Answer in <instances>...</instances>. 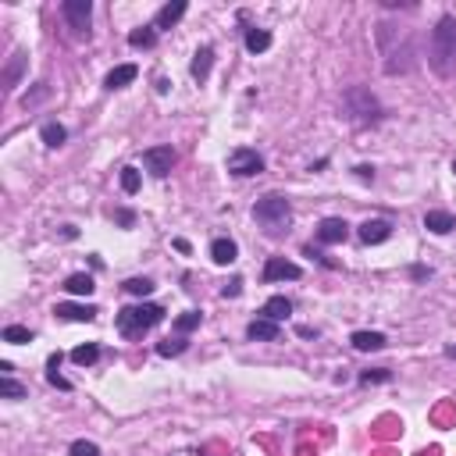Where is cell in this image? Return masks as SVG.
Returning <instances> with one entry per match:
<instances>
[{"instance_id": "cell-38", "label": "cell", "mask_w": 456, "mask_h": 456, "mask_svg": "<svg viewBox=\"0 0 456 456\" xmlns=\"http://www.w3.org/2000/svg\"><path fill=\"white\" fill-rule=\"evenodd\" d=\"M446 356H453V360H456V346H446Z\"/></svg>"}, {"instance_id": "cell-19", "label": "cell", "mask_w": 456, "mask_h": 456, "mask_svg": "<svg viewBox=\"0 0 456 456\" xmlns=\"http://www.w3.org/2000/svg\"><path fill=\"white\" fill-rule=\"evenodd\" d=\"M210 65H214V50H210V47H200L196 50V57H193V65H189V72H193V79H207L210 75Z\"/></svg>"}, {"instance_id": "cell-23", "label": "cell", "mask_w": 456, "mask_h": 456, "mask_svg": "<svg viewBox=\"0 0 456 456\" xmlns=\"http://www.w3.org/2000/svg\"><path fill=\"white\" fill-rule=\"evenodd\" d=\"M129 43L132 47H154L157 43V33H154V25H143V29H132V33H129Z\"/></svg>"}, {"instance_id": "cell-3", "label": "cell", "mask_w": 456, "mask_h": 456, "mask_svg": "<svg viewBox=\"0 0 456 456\" xmlns=\"http://www.w3.org/2000/svg\"><path fill=\"white\" fill-rule=\"evenodd\" d=\"M289 200L285 196H278V193H267V196H260L257 200V207H253V218L267 228V232H278L285 221H289Z\"/></svg>"}, {"instance_id": "cell-21", "label": "cell", "mask_w": 456, "mask_h": 456, "mask_svg": "<svg viewBox=\"0 0 456 456\" xmlns=\"http://www.w3.org/2000/svg\"><path fill=\"white\" fill-rule=\"evenodd\" d=\"M40 136H43V143H47L50 150H57L61 143H65V139H68V132H65V125H57V121H47V125H43V132H40Z\"/></svg>"}, {"instance_id": "cell-33", "label": "cell", "mask_w": 456, "mask_h": 456, "mask_svg": "<svg viewBox=\"0 0 456 456\" xmlns=\"http://www.w3.org/2000/svg\"><path fill=\"white\" fill-rule=\"evenodd\" d=\"M388 378H392V375H388L385 368H371V371H363V375H360L363 385H378V382H388Z\"/></svg>"}, {"instance_id": "cell-7", "label": "cell", "mask_w": 456, "mask_h": 456, "mask_svg": "<svg viewBox=\"0 0 456 456\" xmlns=\"http://www.w3.org/2000/svg\"><path fill=\"white\" fill-rule=\"evenodd\" d=\"M143 164H146L150 175L164 178V175L175 168V150H171V146H150L146 154H143Z\"/></svg>"}, {"instance_id": "cell-27", "label": "cell", "mask_w": 456, "mask_h": 456, "mask_svg": "<svg viewBox=\"0 0 456 456\" xmlns=\"http://www.w3.org/2000/svg\"><path fill=\"white\" fill-rule=\"evenodd\" d=\"M121 189H125L129 196L139 193V171L136 168H121Z\"/></svg>"}, {"instance_id": "cell-22", "label": "cell", "mask_w": 456, "mask_h": 456, "mask_svg": "<svg viewBox=\"0 0 456 456\" xmlns=\"http://www.w3.org/2000/svg\"><path fill=\"white\" fill-rule=\"evenodd\" d=\"M65 289H68L72 296H89V292H93L97 285H93V278H89V275H68Z\"/></svg>"}, {"instance_id": "cell-20", "label": "cell", "mask_w": 456, "mask_h": 456, "mask_svg": "<svg viewBox=\"0 0 456 456\" xmlns=\"http://www.w3.org/2000/svg\"><path fill=\"white\" fill-rule=\"evenodd\" d=\"M271 47V33L267 29H246V50L250 54H264Z\"/></svg>"}, {"instance_id": "cell-15", "label": "cell", "mask_w": 456, "mask_h": 456, "mask_svg": "<svg viewBox=\"0 0 456 456\" xmlns=\"http://www.w3.org/2000/svg\"><path fill=\"white\" fill-rule=\"evenodd\" d=\"M260 314H264L267 321H275V324H278V321H285V317L292 314V303H289L285 296H271V299L264 303V310H260Z\"/></svg>"}, {"instance_id": "cell-30", "label": "cell", "mask_w": 456, "mask_h": 456, "mask_svg": "<svg viewBox=\"0 0 456 456\" xmlns=\"http://www.w3.org/2000/svg\"><path fill=\"white\" fill-rule=\"evenodd\" d=\"M22 65H25V54L18 50L15 57H11V65H8V75H4V82H8V89L18 82V72H22Z\"/></svg>"}, {"instance_id": "cell-17", "label": "cell", "mask_w": 456, "mask_h": 456, "mask_svg": "<svg viewBox=\"0 0 456 456\" xmlns=\"http://www.w3.org/2000/svg\"><path fill=\"white\" fill-rule=\"evenodd\" d=\"M182 15H186V0H175V4H164L154 18V29H171Z\"/></svg>"}, {"instance_id": "cell-26", "label": "cell", "mask_w": 456, "mask_h": 456, "mask_svg": "<svg viewBox=\"0 0 456 456\" xmlns=\"http://www.w3.org/2000/svg\"><path fill=\"white\" fill-rule=\"evenodd\" d=\"M4 343H11V346L33 343V331H29V328H22V324H8V328H4Z\"/></svg>"}, {"instance_id": "cell-28", "label": "cell", "mask_w": 456, "mask_h": 456, "mask_svg": "<svg viewBox=\"0 0 456 456\" xmlns=\"http://www.w3.org/2000/svg\"><path fill=\"white\" fill-rule=\"evenodd\" d=\"M157 353H161V356H178V353H186V339H164V343H157Z\"/></svg>"}, {"instance_id": "cell-34", "label": "cell", "mask_w": 456, "mask_h": 456, "mask_svg": "<svg viewBox=\"0 0 456 456\" xmlns=\"http://www.w3.org/2000/svg\"><path fill=\"white\" fill-rule=\"evenodd\" d=\"M114 221H118V225H125V228H129V225L136 221V214H132V210H114Z\"/></svg>"}, {"instance_id": "cell-1", "label": "cell", "mask_w": 456, "mask_h": 456, "mask_svg": "<svg viewBox=\"0 0 456 456\" xmlns=\"http://www.w3.org/2000/svg\"><path fill=\"white\" fill-rule=\"evenodd\" d=\"M428 65H432L439 75H453V72H456V18H453V15L439 18V25L432 29Z\"/></svg>"}, {"instance_id": "cell-8", "label": "cell", "mask_w": 456, "mask_h": 456, "mask_svg": "<svg viewBox=\"0 0 456 456\" xmlns=\"http://www.w3.org/2000/svg\"><path fill=\"white\" fill-rule=\"evenodd\" d=\"M299 275H303V267L285 260V257H271L264 264V282H296Z\"/></svg>"}, {"instance_id": "cell-18", "label": "cell", "mask_w": 456, "mask_h": 456, "mask_svg": "<svg viewBox=\"0 0 456 456\" xmlns=\"http://www.w3.org/2000/svg\"><path fill=\"white\" fill-rule=\"evenodd\" d=\"M136 75H139L136 65H118V68L104 79V86H107V89H125L129 82H136Z\"/></svg>"}, {"instance_id": "cell-9", "label": "cell", "mask_w": 456, "mask_h": 456, "mask_svg": "<svg viewBox=\"0 0 456 456\" xmlns=\"http://www.w3.org/2000/svg\"><path fill=\"white\" fill-rule=\"evenodd\" d=\"M317 239L328 242V246H339V242L349 239V225H346L343 218H324V221L317 225Z\"/></svg>"}, {"instance_id": "cell-16", "label": "cell", "mask_w": 456, "mask_h": 456, "mask_svg": "<svg viewBox=\"0 0 456 456\" xmlns=\"http://www.w3.org/2000/svg\"><path fill=\"white\" fill-rule=\"evenodd\" d=\"M360 353H371V349H385V336H382V331H353V339H349Z\"/></svg>"}, {"instance_id": "cell-36", "label": "cell", "mask_w": 456, "mask_h": 456, "mask_svg": "<svg viewBox=\"0 0 456 456\" xmlns=\"http://www.w3.org/2000/svg\"><path fill=\"white\" fill-rule=\"evenodd\" d=\"M242 292V278H232L228 285H225V296H239Z\"/></svg>"}, {"instance_id": "cell-11", "label": "cell", "mask_w": 456, "mask_h": 456, "mask_svg": "<svg viewBox=\"0 0 456 456\" xmlns=\"http://www.w3.org/2000/svg\"><path fill=\"white\" fill-rule=\"evenodd\" d=\"M356 235H360V242H368V246H378V242H385L392 235V225L388 221H363Z\"/></svg>"}, {"instance_id": "cell-14", "label": "cell", "mask_w": 456, "mask_h": 456, "mask_svg": "<svg viewBox=\"0 0 456 456\" xmlns=\"http://www.w3.org/2000/svg\"><path fill=\"white\" fill-rule=\"evenodd\" d=\"M235 257H239V246H235L232 239H214V242H210V260H214V264L228 267Z\"/></svg>"}, {"instance_id": "cell-10", "label": "cell", "mask_w": 456, "mask_h": 456, "mask_svg": "<svg viewBox=\"0 0 456 456\" xmlns=\"http://www.w3.org/2000/svg\"><path fill=\"white\" fill-rule=\"evenodd\" d=\"M54 314L65 317V321H93L100 310L93 307V303H57Z\"/></svg>"}, {"instance_id": "cell-2", "label": "cell", "mask_w": 456, "mask_h": 456, "mask_svg": "<svg viewBox=\"0 0 456 456\" xmlns=\"http://www.w3.org/2000/svg\"><path fill=\"white\" fill-rule=\"evenodd\" d=\"M164 321V307H157V303H143V307H125V310H118V331L121 336H143V331H150L154 324Z\"/></svg>"}, {"instance_id": "cell-29", "label": "cell", "mask_w": 456, "mask_h": 456, "mask_svg": "<svg viewBox=\"0 0 456 456\" xmlns=\"http://www.w3.org/2000/svg\"><path fill=\"white\" fill-rule=\"evenodd\" d=\"M125 292H132V296H150V292H154V282H150V278H129V282H125Z\"/></svg>"}, {"instance_id": "cell-6", "label": "cell", "mask_w": 456, "mask_h": 456, "mask_svg": "<svg viewBox=\"0 0 456 456\" xmlns=\"http://www.w3.org/2000/svg\"><path fill=\"white\" fill-rule=\"evenodd\" d=\"M61 11H65V18H68V25L75 29V33L82 36H89V18H93V4L89 0H65L61 4Z\"/></svg>"}, {"instance_id": "cell-24", "label": "cell", "mask_w": 456, "mask_h": 456, "mask_svg": "<svg viewBox=\"0 0 456 456\" xmlns=\"http://www.w3.org/2000/svg\"><path fill=\"white\" fill-rule=\"evenodd\" d=\"M97 356H100V346H97V343H86V346H75V349H72V360L82 363V368H86V363H97Z\"/></svg>"}, {"instance_id": "cell-39", "label": "cell", "mask_w": 456, "mask_h": 456, "mask_svg": "<svg viewBox=\"0 0 456 456\" xmlns=\"http://www.w3.org/2000/svg\"><path fill=\"white\" fill-rule=\"evenodd\" d=\"M453 171H456V161H453Z\"/></svg>"}, {"instance_id": "cell-4", "label": "cell", "mask_w": 456, "mask_h": 456, "mask_svg": "<svg viewBox=\"0 0 456 456\" xmlns=\"http://www.w3.org/2000/svg\"><path fill=\"white\" fill-rule=\"evenodd\" d=\"M228 171L239 175V178L260 175L264 171V157L257 154V150H250V146H239V150H232V154H228Z\"/></svg>"}, {"instance_id": "cell-37", "label": "cell", "mask_w": 456, "mask_h": 456, "mask_svg": "<svg viewBox=\"0 0 456 456\" xmlns=\"http://www.w3.org/2000/svg\"><path fill=\"white\" fill-rule=\"evenodd\" d=\"M356 178H363V182H371V178H375V168H368V164H360V168H356Z\"/></svg>"}, {"instance_id": "cell-12", "label": "cell", "mask_w": 456, "mask_h": 456, "mask_svg": "<svg viewBox=\"0 0 456 456\" xmlns=\"http://www.w3.org/2000/svg\"><path fill=\"white\" fill-rule=\"evenodd\" d=\"M246 336H250V339H257V343H275V339L282 336V328H278L275 321H267V317H257V321H250Z\"/></svg>"}, {"instance_id": "cell-32", "label": "cell", "mask_w": 456, "mask_h": 456, "mask_svg": "<svg viewBox=\"0 0 456 456\" xmlns=\"http://www.w3.org/2000/svg\"><path fill=\"white\" fill-rule=\"evenodd\" d=\"M0 396H8V400H22L25 396V388L11 378H0Z\"/></svg>"}, {"instance_id": "cell-31", "label": "cell", "mask_w": 456, "mask_h": 456, "mask_svg": "<svg viewBox=\"0 0 456 456\" xmlns=\"http://www.w3.org/2000/svg\"><path fill=\"white\" fill-rule=\"evenodd\" d=\"M72 456H100V446L97 442H86V439H79V442H72V449H68Z\"/></svg>"}, {"instance_id": "cell-5", "label": "cell", "mask_w": 456, "mask_h": 456, "mask_svg": "<svg viewBox=\"0 0 456 456\" xmlns=\"http://www.w3.org/2000/svg\"><path fill=\"white\" fill-rule=\"evenodd\" d=\"M346 107H349V114H353L356 121H378V114H382L378 100L368 93V89H360V86L346 93Z\"/></svg>"}, {"instance_id": "cell-13", "label": "cell", "mask_w": 456, "mask_h": 456, "mask_svg": "<svg viewBox=\"0 0 456 456\" xmlns=\"http://www.w3.org/2000/svg\"><path fill=\"white\" fill-rule=\"evenodd\" d=\"M424 228L435 232V235H449L456 228V218L449 210H428V214H424Z\"/></svg>"}, {"instance_id": "cell-25", "label": "cell", "mask_w": 456, "mask_h": 456, "mask_svg": "<svg viewBox=\"0 0 456 456\" xmlns=\"http://www.w3.org/2000/svg\"><path fill=\"white\" fill-rule=\"evenodd\" d=\"M200 321H203V314H200V310H186L182 317H175V331H178V336H186V331L200 328Z\"/></svg>"}, {"instance_id": "cell-35", "label": "cell", "mask_w": 456, "mask_h": 456, "mask_svg": "<svg viewBox=\"0 0 456 456\" xmlns=\"http://www.w3.org/2000/svg\"><path fill=\"white\" fill-rule=\"evenodd\" d=\"M47 382H50V385H57V388H65V392L72 388V382H68V378H61L57 371H50V375H47Z\"/></svg>"}]
</instances>
